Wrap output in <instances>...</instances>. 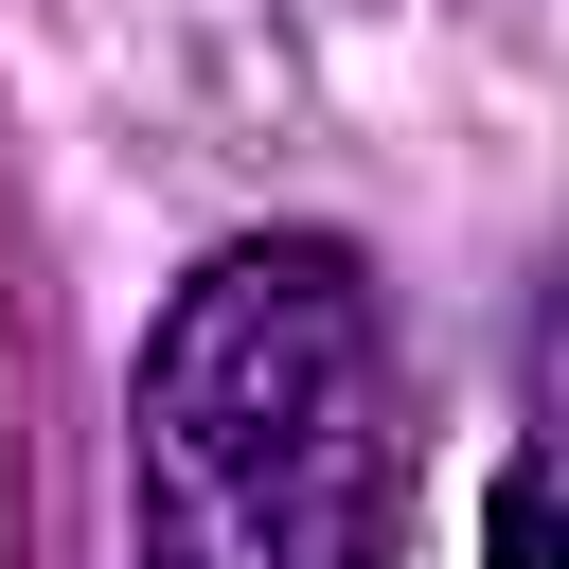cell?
<instances>
[{
    "mask_svg": "<svg viewBox=\"0 0 569 569\" xmlns=\"http://www.w3.org/2000/svg\"><path fill=\"white\" fill-rule=\"evenodd\" d=\"M124 516L142 569H391L409 551V427L356 249L249 231L213 249L124 391Z\"/></svg>",
    "mask_w": 569,
    "mask_h": 569,
    "instance_id": "1",
    "label": "cell"
},
{
    "mask_svg": "<svg viewBox=\"0 0 569 569\" xmlns=\"http://www.w3.org/2000/svg\"><path fill=\"white\" fill-rule=\"evenodd\" d=\"M498 569H569V427L516 445V480H498Z\"/></svg>",
    "mask_w": 569,
    "mask_h": 569,
    "instance_id": "2",
    "label": "cell"
}]
</instances>
